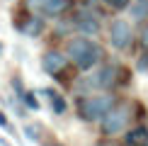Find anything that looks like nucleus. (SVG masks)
I'll list each match as a JSON object with an SVG mask.
<instances>
[{
    "label": "nucleus",
    "mask_w": 148,
    "mask_h": 146,
    "mask_svg": "<svg viewBox=\"0 0 148 146\" xmlns=\"http://www.w3.org/2000/svg\"><path fill=\"white\" fill-rule=\"evenodd\" d=\"M66 56H68V61H73L80 71H88V68H92L95 63H100L104 59V49L97 44V41H92L90 36L80 34V36L68 39V44H66Z\"/></svg>",
    "instance_id": "f257e3e1"
},
{
    "label": "nucleus",
    "mask_w": 148,
    "mask_h": 146,
    "mask_svg": "<svg viewBox=\"0 0 148 146\" xmlns=\"http://www.w3.org/2000/svg\"><path fill=\"white\" fill-rule=\"evenodd\" d=\"M116 105V95H90L78 100V119L83 122H97L104 117V112H109Z\"/></svg>",
    "instance_id": "f03ea898"
},
{
    "label": "nucleus",
    "mask_w": 148,
    "mask_h": 146,
    "mask_svg": "<svg viewBox=\"0 0 148 146\" xmlns=\"http://www.w3.org/2000/svg\"><path fill=\"white\" fill-rule=\"evenodd\" d=\"M129 107L124 105H114L109 112H104V117L100 119V134L102 136H116V134H121L126 129L129 124Z\"/></svg>",
    "instance_id": "7ed1b4c3"
},
{
    "label": "nucleus",
    "mask_w": 148,
    "mask_h": 146,
    "mask_svg": "<svg viewBox=\"0 0 148 146\" xmlns=\"http://www.w3.org/2000/svg\"><path fill=\"white\" fill-rule=\"evenodd\" d=\"M121 76H126V71L119 63H104L97 68L95 76H90V81H92V88H97V90H112L121 81Z\"/></svg>",
    "instance_id": "20e7f679"
},
{
    "label": "nucleus",
    "mask_w": 148,
    "mask_h": 146,
    "mask_svg": "<svg viewBox=\"0 0 148 146\" xmlns=\"http://www.w3.org/2000/svg\"><path fill=\"white\" fill-rule=\"evenodd\" d=\"M131 39H134V34H131V27H129V22L126 20H114L112 24H109V41H112V46L116 49V51H124V49L131 46Z\"/></svg>",
    "instance_id": "39448f33"
},
{
    "label": "nucleus",
    "mask_w": 148,
    "mask_h": 146,
    "mask_svg": "<svg viewBox=\"0 0 148 146\" xmlns=\"http://www.w3.org/2000/svg\"><path fill=\"white\" fill-rule=\"evenodd\" d=\"M12 24H15L17 32H22L24 36H32V39H36V36H41V34H44V29H46V17L27 12L22 20H12Z\"/></svg>",
    "instance_id": "423d86ee"
},
{
    "label": "nucleus",
    "mask_w": 148,
    "mask_h": 146,
    "mask_svg": "<svg viewBox=\"0 0 148 146\" xmlns=\"http://www.w3.org/2000/svg\"><path fill=\"white\" fill-rule=\"evenodd\" d=\"M66 66H68V56L63 51H56V49H49V51L41 54V68L49 76H58V73H66Z\"/></svg>",
    "instance_id": "0eeeda50"
},
{
    "label": "nucleus",
    "mask_w": 148,
    "mask_h": 146,
    "mask_svg": "<svg viewBox=\"0 0 148 146\" xmlns=\"http://www.w3.org/2000/svg\"><path fill=\"white\" fill-rule=\"evenodd\" d=\"M75 29L83 36H95V34H100V20H97V15L92 10H80L75 17Z\"/></svg>",
    "instance_id": "6e6552de"
},
{
    "label": "nucleus",
    "mask_w": 148,
    "mask_h": 146,
    "mask_svg": "<svg viewBox=\"0 0 148 146\" xmlns=\"http://www.w3.org/2000/svg\"><path fill=\"white\" fill-rule=\"evenodd\" d=\"M73 8V0H46L39 15L41 17H61Z\"/></svg>",
    "instance_id": "1a4fd4ad"
},
{
    "label": "nucleus",
    "mask_w": 148,
    "mask_h": 146,
    "mask_svg": "<svg viewBox=\"0 0 148 146\" xmlns=\"http://www.w3.org/2000/svg\"><path fill=\"white\" fill-rule=\"evenodd\" d=\"M124 144L126 146H143V144H148V129H146V127H136V129H131L124 136Z\"/></svg>",
    "instance_id": "9d476101"
},
{
    "label": "nucleus",
    "mask_w": 148,
    "mask_h": 146,
    "mask_svg": "<svg viewBox=\"0 0 148 146\" xmlns=\"http://www.w3.org/2000/svg\"><path fill=\"white\" fill-rule=\"evenodd\" d=\"M126 10H129V15H131L136 22L148 20V0H134V3H129Z\"/></svg>",
    "instance_id": "9b49d317"
},
{
    "label": "nucleus",
    "mask_w": 148,
    "mask_h": 146,
    "mask_svg": "<svg viewBox=\"0 0 148 146\" xmlns=\"http://www.w3.org/2000/svg\"><path fill=\"white\" fill-rule=\"evenodd\" d=\"M22 105L27 107V110H41V105H39V100H36V93H32V90H24V95H22Z\"/></svg>",
    "instance_id": "f8f14e48"
},
{
    "label": "nucleus",
    "mask_w": 148,
    "mask_h": 146,
    "mask_svg": "<svg viewBox=\"0 0 148 146\" xmlns=\"http://www.w3.org/2000/svg\"><path fill=\"white\" fill-rule=\"evenodd\" d=\"M51 110H53V114H66V110H68V102L63 100V95H53L51 97Z\"/></svg>",
    "instance_id": "ddd939ff"
},
{
    "label": "nucleus",
    "mask_w": 148,
    "mask_h": 146,
    "mask_svg": "<svg viewBox=\"0 0 148 146\" xmlns=\"http://www.w3.org/2000/svg\"><path fill=\"white\" fill-rule=\"evenodd\" d=\"M73 29H75V20L73 17H68V20H58L56 22V34L61 36V34H71Z\"/></svg>",
    "instance_id": "4468645a"
},
{
    "label": "nucleus",
    "mask_w": 148,
    "mask_h": 146,
    "mask_svg": "<svg viewBox=\"0 0 148 146\" xmlns=\"http://www.w3.org/2000/svg\"><path fill=\"white\" fill-rule=\"evenodd\" d=\"M24 136L29 141H41V124H27L24 127Z\"/></svg>",
    "instance_id": "2eb2a0df"
},
{
    "label": "nucleus",
    "mask_w": 148,
    "mask_h": 146,
    "mask_svg": "<svg viewBox=\"0 0 148 146\" xmlns=\"http://www.w3.org/2000/svg\"><path fill=\"white\" fill-rule=\"evenodd\" d=\"M10 85H12V90H15V97H17V100H22V95H24V85H22V78H20V76H12Z\"/></svg>",
    "instance_id": "dca6fc26"
},
{
    "label": "nucleus",
    "mask_w": 148,
    "mask_h": 146,
    "mask_svg": "<svg viewBox=\"0 0 148 146\" xmlns=\"http://www.w3.org/2000/svg\"><path fill=\"white\" fill-rule=\"evenodd\" d=\"M104 3H107V5H109L112 10H126L131 0H104Z\"/></svg>",
    "instance_id": "f3484780"
},
{
    "label": "nucleus",
    "mask_w": 148,
    "mask_h": 146,
    "mask_svg": "<svg viewBox=\"0 0 148 146\" xmlns=\"http://www.w3.org/2000/svg\"><path fill=\"white\" fill-rule=\"evenodd\" d=\"M138 41H141V49H146L148 51V24L143 29H141V34H138Z\"/></svg>",
    "instance_id": "a211bd4d"
},
{
    "label": "nucleus",
    "mask_w": 148,
    "mask_h": 146,
    "mask_svg": "<svg viewBox=\"0 0 148 146\" xmlns=\"http://www.w3.org/2000/svg\"><path fill=\"white\" fill-rule=\"evenodd\" d=\"M136 66H138V71H143V73H148V51L143 54V56H138V61H136Z\"/></svg>",
    "instance_id": "6ab92c4d"
},
{
    "label": "nucleus",
    "mask_w": 148,
    "mask_h": 146,
    "mask_svg": "<svg viewBox=\"0 0 148 146\" xmlns=\"http://www.w3.org/2000/svg\"><path fill=\"white\" fill-rule=\"evenodd\" d=\"M0 127H3V129H8V127H10V119H8V114H5L3 110H0Z\"/></svg>",
    "instance_id": "aec40b11"
},
{
    "label": "nucleus",
    "mask_w": 148,
    "mask_h": 146,
    "mask_svg": "<svg viewBox=\"0 0 148 146\" xmlns=\"http://www.w3.org/2000/svg\"><path fill=\"white\" fill-rule=\"evenodd\" d=\"M0 146H10V141H5V139H0Z\"/></svg>",
    "instance_id": "412c9836"
},
{
    "label": "nucleus",
    "mask_w": 148,
    "mask_h": 146,
    "mask_svg": "<svg viewBox=\"0 0 148 146\" xmlns=\"http://www.w3.org/2000/svg\"><path fill=\"white\" fill-rule=\"evenodd\" d=\"M49 146H63V144H49Z\"/></svg>",
    "instance_id": "4be33fe9"
},
{
    "label": "nucleus",
    "mask_w": 148,
    "mask_h": 146,
    "mask_svg": "<svg viewBox=\"0 0 148 146\" xmlns=\"http://www.w3.org/2000/svg\"><path fill=\"white\" fill-rule=\"evenodd\" d=\"M0 54H3V41H0Z\"/></svg>",
    "instance_id": "5701e85b"
}]
</instances>
